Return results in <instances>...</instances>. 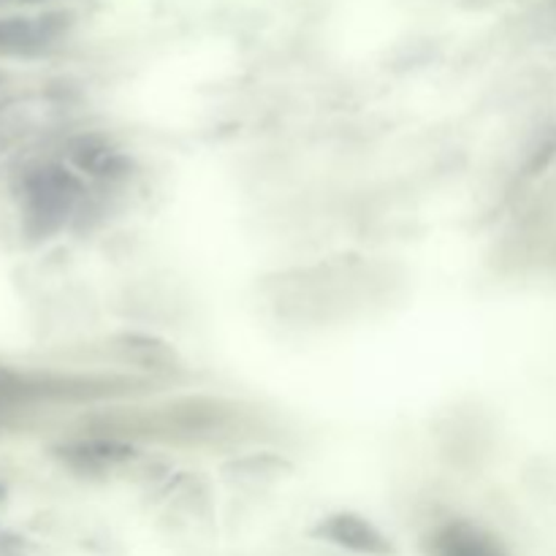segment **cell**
<instances>
[{"label": "cell", "mask_w": 556, "mask_h": 556, "mask_svg": "<svg viewBox=\"0 0 556 556\" xmlns=\"http://www.w3.org/2000/svg\"><path fill=\"white\" fill-rule=\"evenodd\" d=\"M68 30L65 14L11 16L0 20V54H38Z\"/></svg>", "instance_id": "cell-1"}, {"label": "cell", "mask_w": 556, "mask_h": 556, "mask_svg": "<svg viewBox=\"0 0 556 556\" xmlns=\"http://www.w3.org/2000/svg\"><path fill=\"white\" fill-rule=\"evenodd\" d=\"M318 532L324 541L334 543V546L345 548L353 554H367V556H391L394 546H391L389 538L367 521L364 516L356 514H334L326 521H320Z\"/></svg>", "instance_id": "cell-2"}, {"label": "cell", "mask_w": 556, "mask_h": 556, "mask_svg": "<svg viewBox=\"0 0 556 556\" xmlns=\"http://www.w3.org/2000/svg\"><path fill=\"white\" fill-rule=\"evenodd\" d=\"M429 556H510L503 543L470 521H448L427 541Z\"/></svg>", "instance_id": "cell-3"}, {"label": "cell", "mask_w": 556, "mask_h": 556, "mask_svg": "<svg viewBox=\"0 0 556 556\" xmlns=\"http://www.w3.org/2000/svg\"><path fill=\"white\" fill-rule=\"evenodd\" d=\"M74 179L60 172V168L38 172L30 185L33 215L43 217V220L65 215L71 210V204H74Z\"/></svg>", "instance_id": "cell-4"}]
</instances>
